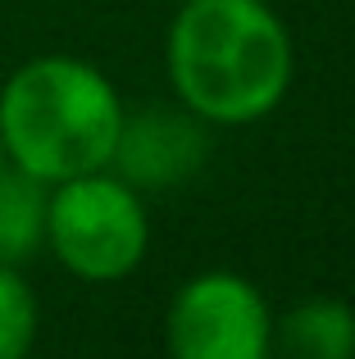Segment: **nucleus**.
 I'll return each mask as SVG.
<instances>
[{
    "label": "nucleus",
    "mask_w": 355,
    "mask_h": 359,
    "mask_svg": "<svg viewBox=\"0 0 355 359\" xmlns=\"http://www.w3.org/2000/svg\"><path fill=\"white\" fill-rule=\"evenodd\" d=\"M164 64L178 105L214 128H246L283 105L296 55L269 0H182Z\"/></svg>",
    "instance_id": "obj_1"
},
{
    "label": "nucleus",
    "mask_w": 355,
    "mask_h": 359,
    "mask_svg": "<svg viewBox=\"0 0 355 359\" xmlns=\"http://www.w3.org/2000/svg\"><path fill=\"white\" fill-rule=\"evenodd\" d=\"M119 87L78 55H32L0 82L5 164L55 187L109 168L123 128Z\"/></svg>",
    "instance_id": "obj_2"
},
{
    "label": "nucleus",
    "mask_w": 355,
    "mask_h": 359,
    "mask_svg": "<svg viewBox=\"0 0 355 359\" xmlns=\"http://www.w3.org/2000/svg\"><path fill=\"white\" fill-rule=\"evenodd\" d=\"M210 159V123L196 118L192 109H137L123 114L109 173L123 177L137 191H169V187L192 182Z\"/></svg>",
    "instance_id": "obj_5"
},
{
    "label": "nucleus",
    "mask_w": 355,
    "mask_h": 359,
    "mask_svg": "<svg viewBox=\"0 0 355 359\" xmlns=\"http://www.w3.org/2000/svg\"><path fill=\"white\" fill-rule=\"evenodd\" d=\"M41 332L36 291L14 264H0V359H27Z\"/></svg>",
    "instance_id": "obj_8"
},
{
    "label": "nucleus",
    "mask_w": 355,
    "mask_h": 359,
    "mask_svg": "<svg viewBox=\"0 0 355 359\" xmlns=\"http://www.w3.org/2000/svg\"><path fill=\"white\" fill-rule=\"evenodd\" d=\"M5 168H9V164H5V150H0V173H5Z\"/></svg>",
    "instance_id": "obj_9"
},
{
    "label": "nucleus",
    "mask_w": 355,
    "mask_h": 359,
    "mask_svg": "<svg viewBox=\"0 0 355 359\" xmlns=\"http://www.w3.org/2000/svg\"><path fill=\"white\" fill-rule=\"evenodd\" d=\"M164 346L173 359H269L274 314L241 273H196L164 314Z\"/></svg>",
    "instance_id": "obj_4"
},
{
    "label": "nucleus",
    "mask_w": 355,
    "mask_h": 359,
    "mask_svg": "<svg viewBox=\"0 0 355 359\" xmlns=\"http://www.w3.org/2000/svg\"><path fill=\"white\" fill-rule=\"evenodd\" d=\"M46 201L51 187L36 177L5 168L0 173V264H27L46 250Z\"/></svg>",
    "instance_id": "obj_7"
},
{
    "label": "nucleus",
    "mask_w": 355,
    "mask_h": 359,
    "mask_svg": "<svg viewBox=\"0 0 355 359\" xmlns=\"http://www.w3.org/2000/svg\"><path fill=\"white\" fill-rule=\"evenodd\" d=\"M151 245L142 191L109 168L51 187L46 201V250L82 282H123Z\"/></svg>",
    "instance_id": "obj_3"
},
{
    "label": "nucleus",
    "mask_w": 355,
    "mask_h": 359,
    "mask_svg": "<svg viewBox=\"0 0 355 359\" xmlns=\"http://www.w3.org/2000/svg\"><path fill=\"white\" fill-rule=\"evenodd\" d=\"M278 359H355V309L347 300H301L274 323Z\"/></svg>",
    "instance_id": "obj_6"
}]
</instances>
